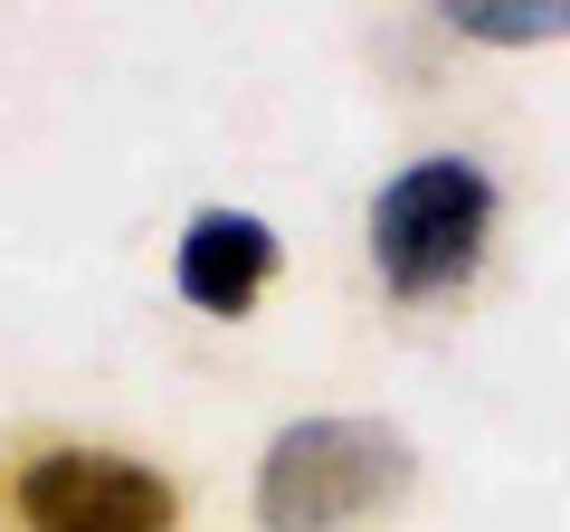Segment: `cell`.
<instances>
[{"label":"cell","mask_w":570,"mask_h":532,"mask_svg":"<svg viewBox=\"0 0 570 532\" xmlns=\"http://www.w3.org/2000/svg\"><path fill=\"white\" fill-rule=\"evenodd\" d=\"M409 475H419V447L390 418H295L257 456V523L266 532H343V523L390 513L409 494Z\"/></svg>","instance_id":"cell-1"},{"label":"cell","mask_w":570,"mask_h":532,"mask_svg":"<svg viewBox=\"0 0 570 532\" xmlns=\"http://www.w3.org/2000/svg\"><path fill=\"white\" fill-rule=\"evenodd\" d=\"M485 238H494V171L466 152H428V162L390 171L371 200V266L409 305L456 295L485 266Z\"/></svg>","instance_id":"cell-2"},{"label":"cell","mask_w":570,"mask_h":532,"mask_svg":"<svg viewBox=\"0 0 570 532\" xmlns=\"http://www.w3.org/2000/svg\"><path fill=\"white\" fill-rule=\"evenodd\" d=\"M20 532H171L181 504L142 456L124 447H39L10 475Z\"/></svg>","instance_id":"cell-3"},{"label":"cell","mask_w":570,"mask_h":532,"mask_svg":"<svg viewBox=\"0 0 570 532\" xmlns=\"http://www.w3.org/2000/svg\"><path fill=\"white\" fill-rule=\"evenodd\" d=\"M266 276H276V228H266L257 209H190L181 257H171L181 305L228 314V324H238V314L266 295Z\"/></svg>","instance_id":"cell-4"},{"label":"cell","mask_w":570,"mask_h":532,"mask_svg":"<svg viewBox=\"0 0 570 532\" xmlns=\"http://www.w3.org/2000/svg\"><path fill=\"white\" fill-rule=\"evenodd\" d=\"M438 20L475 48H551L570 39V0H438Z\"/></svg>","instance_id":"cell-5"}]
</instances>
